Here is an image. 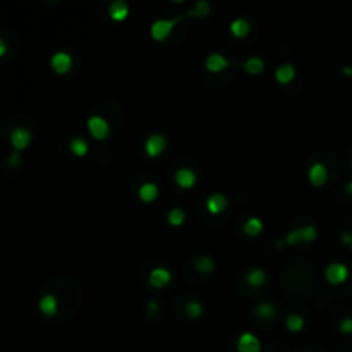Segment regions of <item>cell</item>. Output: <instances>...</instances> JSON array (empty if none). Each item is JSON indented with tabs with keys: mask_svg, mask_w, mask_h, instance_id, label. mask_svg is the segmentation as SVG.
<instances>
[{
	"mask_svg": "<svg viewBox=\"0 0 352 352\" xmlns=\"http://www.w3.org/2000/svg\"><path fill=\"white\" fill-rule=\"evenodd\" d=\"M318 235V231H316L314 225H304V227L294 229L289 234L285 235L283 240H278L276 242V247H282L283 244H289V246H296V244H303V242H311V240L316 239Z\"/></svg>",
	"mask_w": 352,
	"mask_h": 352,
	"instance_id": "6da1fadb",
	"label": "cell"
},
{
	"mask_svg": "<svg viewBox=\"0 0 352 352\" xmlns=\"http://www.w3.org/2000/svg\"><path fill=\"white\" fill-rule=\"evenodd\" d=\"M182 17H174V19H158L155 23L152 24V28H150V31H152V37L153 39H158V41H161V39H165L170 35V31L174 30L175 24L181 21Z\"/></svg>",
	"mask_w": 352,
	"mask_h": 352,
	"instance_id": "7a4b0ae2",
	"label": "cell"
},
{
	"mask_svg": "<svg viewBox=\"0 0 352 352\" xmlns=\"http://www.w3.org/2000/svg\"><path fill=\"white\" fill-rule=\"evenodd\" d=\"M325 276L332 285H339V283H344L349 276V268L344 263H332L326 267Z\"/></svg>",
	"mask_w": 352,
	"mask_h": 352,
	"instance_id": "3957f363",
	"label": "cell"
},
{
	"mask_svg": "<svg viewBox=\"0 0 352 352\" xmlns=\"http://www.w3.org/2000/svg\"><path fill=\"white\" fill-rule=\"evenodd\" d=\"M88 129H89V134L95 139H105L110 132L109 122L100 116H93L88 118Z\"/></svg>",
	"mask_w": 352,
	"mask_h": 352,
	"instance_id": "277c9868",
	"label": "cell"
},
{
	"mask_svg": "<svg viewBox=\"0 0 352 352\" xmlns=\"http://www.w3.org/2000/svg\"><path fill=\"white\" fill-rule=\"evenodd\" d=\"M50 66H52V69L57 74H67L71 71V67H73V57L66 52H57L52 55Z\"/></svg>",
	"mask_w": 352,
	"mask_h": 352,
	"instance_id": "5b68a950",
	"label": "cell"
},
{
	"mask_svg": "<svg viewBox=\"0 0 352 352\" xmlns=\"http://www.w3.org/2000/svg\"><path fill=\"white\" fill-rule=\"evenodd\" d=\"M167 146V139L161 134H152L145 143V152L150 158H155L158 155H161Z\"/></svg>",
	"mask_w": 352,
	"mask_h": 352,
	"instance_id": "8992f818",
	"label": "cell"
},
{
	"mask_svg": "<svg viewBox=\"0 0 352 352\" xmlns=\"http://www.w3.org/2000/svg\"><path fill=\"white\" fill-rule=\"evenodd\" d=\"M261 342L253 333H242L237 340V351L239 352H260Z\"/></svg>",
	"mask_w": 352,
	"mask_h": 352,
	"instance_id": "52a82bcc",
	"label": "cell"
},
{
	"mask_svg": "<svg viewBox=\"0 0 352 352\" xmlns=\"http://www.w3.org/2000/svg\"><path fill=\"white\" fill-rule=\"evenodd\" d=\"M170 278H172V274L167 270V268L156 267L150 272L148 282H150V285L155 287V289H161V287H165L168 282H170Z\"/></svg>",
	"mask_w": 352,
	"mask_h": 352,
	"instance_id": "ba28073f",
	"label": "cell"
},
{
	"mask_svg": "<svg viewBox=\"0 0 352 352\" xmlns=\"http://www.w3.org/2000/svg\"><path fill=\"white\" fill-rule=\"evenodd\" d=\"M10 143H12V146L17 152H21L31 143V132L24 127H16L10 132Z\"/></svg>",
	"mask_w": 352,
	"mask_h": 352,
	"instance_id": "9c48e42d",
	"label": "cell"
},
{
	"mask_svg": "<svg viewBox=\"0 0 352 352\" xmlns=\"http://www.w3.org/2000/svg\"><path fill=\"white\" fill-rule=\"evenodd\" d=\"M229 66H231V62H229L222 53H210V55L206 57V60H204V67H206L210 73H222V71L227 69Z\"/></svg>",
	"mask_w": 352,
	"mask_h": 352,
	"instance_id": "30bf717a",
	"label": "cell"
},
{
	"mask_svg": "<svg viewBox=\"0 0 352 352\" xmlns=\"http://www.w3.org/2000/svg\"><path fill=\"white\" fill-rule=\"evenodd\" d=\"M308 179H310L311 184L319 188V186L325 184L326 179H328V170H326V167L323 163H314L311 165L310 172H308Z\"/></svg>",
	"mask_w": 352,
	"mask_h": 352,
	"instance_id": "8fae6325",
	"label": "cell"
},
{
	"mask_svg": "<svg viewBox=\"0 0 352 352\" xmlns=\"http://www.w3.org/2000/svg\"><path fill=\"white\" fill-rule=\"evenodd\" d=\"M227 204H229L227 197H225L224 195H220V193H213V195H210L208 196V199H206L208 211L213 213V215H218V213H222L224 210H227Z\"/></svg>",
	"mask_w": 352,
	"mask_h": 352,
	"instance_id": "7c38bea8",
	"label": "cell"
},
{
	"mask_svg": "<svg viewBox=\"0 0 352 352\" xmlns=\"http://www.w3.org/2000/svg\"><path fill=\"white\" fill-rule=\"evenodd\" d=\"M197 177L195 174V170H191V168H179L177 172H175V182H177L181 188L184 189H189L193 188V186L196 184Z\"/></svg>",
	"mask_w": 352,
	"mask_h": 352,
	"instance_id": "4fadbf2b",
	"label": "cell"
},
{
	"mask_svg": "<svg viewBox=\"0 0 352 352\" xmlns=\"http://www.w3.org/2000/svg\"><path fill=\"white\" fill-rule=\"evenodd\" d=\"M109 14L114 21H124L129 14L127 2H125V0H116V2H112L109 7Z\"/></svg>",
	"mask_w": 352,
	"mask_h": 352,
	"instance_id": "5bb4252c",
	"label": "cell"
},
{
	"mask_svg": "<svg viewBox=\"0 0 352 352\" xmlns=\"http://www.w3.org/2000/svg\"><path fill=\"white\" fill-rule=\"evenodd\" d=\"M57 306H59V303H57V297L52 296V294H46V296H43L41 299H39V311H41L45 316H53L57 313Z\"/></svg>",
	"mask_w": 352,
	"mask_h": 352,
	"instance_id": "9a60e30c",
	"label": "cell"
},
{
	"mask_svg": "<svg viewBox=\"0 0 352 352\" xmlns=\"http://www.w3.org/2000/svg\"><path fill=\"white\" fill-rule=\"evenodd\" d=\"M294 76H296V69H294L292 64H282L275 73V78L280 84H287V82H290L294 79Z\"/></svg>",
	"mask_w": 352,
	"mask_h": 352,
	"instance_id": "2e32d148",
	"label": "cell"
},
{
	"mask_svg": "<svg viewBox=\"0 0 352 352\" xmlns=\"http://www.w3.org/2000/svg\"><path fill=\"white\" fill-rule=\"evenodd\" d=\"M138 195L141 197V201H145V203H152V201H155L158 196V186L153 184V182H145V184H141V188H139Z\"/></svg>",
	"mask_w": 352,
	"mask_h": 352,
	"instance_id": "e0dca14e",
	"label": "cell"
},
{
	"mask_svg": "<svg viewBox=\"0 0 352 352\" xmlns=\"http://www.w3.org/2000/svg\"><path fill=\"white\" fill-rule=\"evenodd\" d=\"M251 26H249V21H246L244 17H237V19L232 21L231 24V33L234 35L235 38H244L247 33H249Z\"/></svg>",
	"mask_w": 352,
	"mask_h": 352,
	"instance_id": "ac0fdd59",
	"label": "cell"
},
{
	"mask_svg": "<svg viewBox=\"0 0 352 352\" xmlns=\"http://www.w3.org/2000/svg\"><path fill=\"white\" fill-rule=\"evenodd\" d=\"M246 280L251 287H263L267 283V274L261 268H253L249 274L246 275Z\"/></svg>",
	"mask_w": 352,
	"mask_h": 352,
	"instance_id": "d6986e66",
	"label": "cell"
},
{
	"mask_svg": "<svg viewBox=\"0 0 352 352\" xmlns=\"http://www.w3.org/2000/svg\"><path fill=\"white\" fill-rule=\"evenodd\" d=\"M261 231H263V222L256 217H251L249 220H246V224H244V234L249 237L260 235Z\"/></svg>",
	"mask_w": 352,
	"mask_h": 352,
	"instance_id": "ffe728a7",
	"label": "cell"
},
{
	"mask_svg": "<svg viewBox=\"0 0 352 352\" xmlns=\"http://www.w3.org/2000/svg\"><path fill=\"white\" fill-rule=\"evenodd\" d=\"M254 313H256L258 318H261V319H272V318H275V314H276V308L272 303H261L254 308Z\"/></svg>",
	"mask_w": 352,
	"mask_h": 352,
	"instance_id": "44dd1931",
	"label": "cell"
},
{
	"mask_svg": "<svg viewBox=\"0 0 352 352\" xmlns=\"http://www.w3.org/2000/svg\"><path fill=\"white\" fill-rule=\"evenodd\" d=\"M195 268L201 274H211L215 270V261L210 256H199L195 261Z\"/></svg>",
	"mask_w": 352,
	"mask_h": 352,
	"instance_id": "7402d4cb",
	"label": "cell"
},
{
	"mask_svg": "<svg viewBox=\"0 0 352 352\" xmlns=\"http://www.w3.org/2000/svg\"><path fill=\"white\" fill-rule=\"evenodd\" d=\"M244 69L249 74H260L263 73L265 69V62L260 59V57H249V59L244 62Z\"/></svg>",
	"mask_w": 352,
	"mask_h": 352,
	"instance_id": "603a6c76",
	"label": "cell"
},
{
	"mask_svg": "<svg viewBox=\"0 0 352 352\" xmlns=\"http://www.w3.org/2000/svg\"><path fill=\"white\" fill-rule=\"evenodd\" d=\"M71 152L74 153L76 156H84L86 153H88V143L84 141L82 138H74L71 139V145H69Z\"/></svg>",
	"mask_w": 352,
	"mask_h": 352,
	"instance_id": "cb8c5ba5",
	"label": "cell"
},
{
	"mask_svg": "<svg viewBox=\"0 0 352 352\" xmlns=\"http://www.w3.org/2000/svg\"><path fill=\"white\" fill-rule=\"evenodd\" d=\"M186 220V213L182 208H172L170 211H168V224L174 225V227H179V225H182Z\"/></svg>",
	"mask_w": 352,
	"mask_h": 352,
	"instance_id": "d4e9b609",
	"label": "cell"
},
{
	"mask_svg": "<svg viewBox=\"0 0 352 352\" xmlns=\"http://www.w3.org/2000/svg\"><path fill=\"white\" fill-rule=\"evenodd\" d=\"M285 325L290 332H301L304 328V319L299 314H289L285 319Z\"/></svg>",
	"mask_w": 352,
	"mask_h": 352,
	"instance_id": "484cf974",
	"label": "cell"
},
{
	"mask_svg": "<svg viewBox=\"0 0 352 352\" xmlns=\"http://www.w3.org/2000/svg\"><path fill=\"white\" fill-rule=\"evenodd\" d=\"M184 313L188 318L196 319V318H199L201 313H203V306H201L197 301H189V303L184 306Z\"/></svg>",
	"mask_w": 352,
	"mask_h": 352,
	"instance_id": "4316f807",
	"label": "cell"
},
{
	"mask_svg": "<svg viewBox=\"0 0 352 352\" xmlns=\"http://www.w3.org/2000/svg\"><path fill=\"white\" fill-rule=\"evenodd\" d=\"M210 14V3L204 2V0H201V2H197L195 5V9L189 10V16L193 17H204Z\"/></svg>",
	"mask_w": 352,
	"mask_h": 352,
	"instance_id": "83f0119b",
	"label": "cell"
},
{
	"mask_svg": "<svg viewBox=\"0 0 352 352\" xmlns=\"http://www.w3.org/2000/svg\"><path fill=\"white\" fill-rule=\"evenodd\" d=\"M340 332L346 333V335L352 333V318L351 316H347V318H344L342 321H340Z\"/></svg>",
	"mask_w": 352,
	"mask_h": 352,
	"instance_id": "f1b7e54d",
	"label": "cell"
},
{
	"mask_svg": "<svg viewBox=\"0 0 352 352\" xmlns=\"http://www.w3.org/2000/svg\"><path fill=\"white\" fill-rule=\"evenodd\" d=\"M9 165H10V167H19V165H21V155H19V152H14L12 155L9 156Z\"/></svg>",
	"mask_w": 352,
	"mask_h": 352,
	"instance_id": "f546056e",
	"label": "cell"
},
{
	"mask_svg": "<svg viewBox=\"0 0 352 352\" xmlns=\"http://www.w3.org/2000/svg\"><path fill=\"white\" fill-rule=\"evenodd\" d=\"M342 242L346 244L347 247L352 249V232H344L342 234Z\"/></svg>",
	"mask_w": 352,
	"mask_h": 352,
	"instance_id": "4dcf8cb0",
	"label": "cell"
},
{
	"mask_svg": "<svg viewBox=\"0 0 352 352\" xmlns=\"http://www.w3.org/2000/svg\"><path fill=\"white\" fill-rule=\"evenodd\" d=\"M156 310H158V303H156V301H150V304H148V313L153 314Z\"/></svg>",
	"mask_w": 352,
	"mask_h": 352,
	"instance_id": "1f68e13d",
	"label": "cell"
},
{
	"mask_svg": "<svg viewBox=\"0 0 352 352\" xmlns=\"http://www.w3.org/2000/svg\"><path fill=\"white\" fill-rule=\"evenodd\" d=\"M7 52V43L5 41H3V39L2 38H0V57H2L3 55V53H5Z\"/></svg>",
	"mask_w": 352,
	"mask_h": 352,
	"instance_id": "d6a6232c",
	"label": "cell"
},
{
	"mask_svg": "<svg viewBox=\"0 0 352 352\" xmlns=\"http://www.w3.org/2000/svg\"><path fill=\"white\" fill-rule=\"evenodd\" d=\"M342 74H346V76H351L352 78V67L351 66H346L342 69Z\"/></svg>",
	"mask_w": 352,
	"mask_h": 352,
	"instance_id": "836d02e7",
	"label": "cell"
},
{
	"mask_svg": "<svg viewBox=\"0 0 352 352\" xmlns=\"http://www.w3.org/2000/svg\"><path fill=\"white\" fill-rule=\"evenodd\" d=\"M344 189H346V193H347V195L352 196V181H351V182H347V184H346V188H344Z\"/></svg>",
	"mask_w": 352,
	"mask_h": 352,
	"instance_id": "e575fe53",
	"label": "cell"
}]
</instances>
